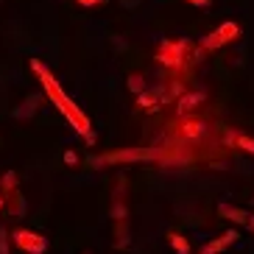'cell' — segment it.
<instances>
[{
    "label": "cell",
    "instance_id": "obj_1",
    "mask_svg": "<svg viewBox=\"0 0 254 254\" xmlns=\"http://www.w3.org/2000/svg\"><path fill=\"white\" fill-rule=\"evenodd\" d=\"M31 70L37 73L39 84H42L45 95L53 101V106H56V109H59V112L64 115V118H67L70 126H73L75 131H78V134H81L84 140H87V142L92 145V142H95V134H92V128H90V118H87V115H84L81 109H78V104H73V101H70V95H67L64 90H62L59 81L53 78V73H51V70H48L39 59H31Z\"/></svg>",
    "mask_w": 254,
    "mask_h": 254
},
{
    "label": "cell",
    "instance_id": "obj_2",
    "mask_svg": "<svg viewBox=\"0 0 254 254\" xmlns=\"http://www.w3.org/2000/svg\"><path fill=\"white\" fill-rule=\"evenodd\" d=\"M131 165V162H159V145H148V148H118L106 151V154H92L87 165L92 168H104V165Z\"/></svg>",
    "mask_w": 254,
    "mask_h": 254
},
{
    "label": "cell",
    "instance_id": "obj_3",
    "mask_svg": "<svg viewBox=\"0 0 254 254\" xmlns=\"http://www.w3.org/2000/svg\"><path fill=\"white\" fill-rule=\"evenodd\" d=\"M112 221H115V249H128V201H126V176L118 179L112 195Z\"/></svg>",
    "mask_w": 254,
    "mask_h": 254
},
{
    "label": "cell",
    "instance_id": "obj_4",
    "mask_svg": "<svg viewBox=\"0 0 254 254\" xmlns=\"http://www.w3.org/2000/svg\"><path fill=\"white\" fill-rule=\"evenodd\" d=\"M187 51H190V42H187V39H168V42L159 45L157 62L165 64V67L179 70L182 64H185V59H187Z\"/></svg>",
    "mask_w": 254,
    "mask_h": 254
},
{
    "label": "cell",
    "instance_id": "obj_5",
    "mask_svg": "<svg viewBox=\"0 0 254 254\" xmlns=\"http://www.w3.org/2000/svg\"><path fill=\"white\" fill-rule=\"evenodd\" d=\"M240 25L238 23H221L212 34H207V37L201 39V48L204 51H218V48L229 45V42H235V39H240Z\"/></svg>",
    "mask_w": 254,
    "mask_h": 254
},
{
    "label": "cell",
    "instance_id": "obj_6",
    "mask_svg": "<svg viewBox=\"0 0 254 254\" xmlns=\"http://www.w3.org/2000/svg\"><path fill=\"white\" fill-rule=\"evenodd\" d=\"M173 131H176L179 140L195 142L207 134V123H204V120H195V118H187V115H179V120L173 123Z\"/></svg>",
    "mask_w": 254,
    "mask_h": 254
},
{
    "label": "cell",
    "instance_id": "obj_7",
    "mask_svg": "<svg viewBox=\"0 0 254 254\" xmlns=\"http://www.w3.org/2000/svg\"><path fill=\"white\" fill-rule=\"evenodd\" d=\"M11 240H14L23 252H28V254H45L48 252V238H42L39 232L14 229V232H11Z\"/></svg>",
    "mask_w": 254,
    "mask_h": 254
},
{
    "label": "cell",
    "instance_id": "obj_8",
    "mask_svg": "<svg viewBox=\"0 0 254 254\" xmlns=\"http://www.w3.org/2000/svg\"><path fill=\"white\" fill-rule=\"evenodd\" d=\"M168 101H173V98L165 87H154V90H145V92L137 95V106H140V109H157V106L168 104Z\"/></svg>",
    "mask_w": 254,
    "mask_h": 254
},
{
    "label": "cell",
    "instance_id": "obj_9",
    "mask_svg": "<svg viewBox=\"0 0 254 254\" xmlns=\"http://www.w3.org/2000/svg\"><path fill=\"white\" fill-rule=\"evenodd\" d=\"M207 101V90H193V92H182L179 98H176V112L179 115H190V112H195L198 106Z\"/></svg>",
    "mask_w": 254,
    "mask_h": 254
},
{
    "label": "cell",
    "instance_id": "obj_10",
    "mask_svg": "<svg viewBox=\"0 0 254 254\" xmlns=\"http://www.w3.org/2000/svg\"><path fill=\"white\" fill-rule=\"evenodd\" d=\"M224 142L232 145V148H240V151H246V154L254 157V137L243 134V131H224Z\"/></svg>",
    "mask_w": 254,
    "mask_h": 254
},
{
    "label": "cell",
    "instance_id": "obj_11",
    "mask_svg": "<svg viewBox=\"0 0 254 254\" xmlns=\"http://www.w3.org/2000/svg\"><path fill=\"white\" fill-rule=\"evenodd\" d=\"M238 238H240L238 232H235V229H229V232H224L221 238L209 240V243H207V246H204V249H201V252H198V254H221V252H224L226 246H232V243H235V240H238Z\"/></svg>",
    "mask_w": 254,
    "mask_h": 254
},
{
    "label": "cell",
    "instance_id": "obj_12",
    "mask_svg": "<svg viewBox=\"0 0 254 254\" xmlns=\"http://www.w3.org/2000/svg\"><path fill=\"white\" fill-rule=\"evenodd\" d=\"M218 212H221V218H226V221H232V224H240V226H246L249 218H252L246 209L232 207V204H218Z\"/></svg>",
    "mask_w": 254,
    "mask_h": 254
},
{
    "label": "cell",
    "instance_id": "obj_13",
    "mask_svg": "<svg viewBox=\"0 0 254 254\" xmlns=\"http://www.w3.org/2000/svg\"><path fill=\"white\" fill-rule=\"evenodd\" d=\"M6 207H8V215L11 218H23L25 215V198L20 190H11L6 193Z\"/></svg>",
    "mask_w": 254,
    "mask_h": 254
},
{
    "label": "cell",
    "instance_id": "obj_14",
    "mask_svg": "<svg viewBox=\"0 0 254 254\" xmlns=\"http://www.w3.org/2000/svg\"><path fill=\"white\" fill-rule=\"evenodd\" d=\"M37 109H39V95H28L23 101V106H17L14 109V120H28Z\"/></svg>",
    "mask_w": 254,
    "mask_h": 254
},
{
    "label": "cell",
    "instance_id": "obj_15",
    "mask_svg": "<svg viewBox=\"0 0 254 254\" xmlns=\"http://www.w3.org/2000/svg\"><path fill=\"white\" fill-rule=\"evenodd\" d=\"M168 240H171L176 254H190V243H187V238H182L179 232H168Z\"/></svg>",
    "mask_w": 254,
    "mask_h": 254
},
{
    "label": "cell",
    "instance_id": "obj_16",
    "mask_svg": "<svg viewBox=\"0 0 254 254\" xmlns=\"http://www.w3.org/2000/svg\"><path fill=\"white\" fill-rule=\"evenodd\" d=\"M128 90H131V92H134V95H140V92H145V90H148V84H145V78H142V75L140 73H131V75H128Z\"/></svg>",
    "mask_w": 254,
    "mask_h": 254
},
{
    "label": "cell",
    "instance_id": "obj_17",
    "mask_svg": "<svg viewBox=\"0 0 254 254\" xmlns=\"http://www.w3.org/2000/svg\"><path fill=\"white\" fill-rule=\"evenodd\" d=\"M11 190H17V173L14 171L3 173V179H0V193L6 195V193H11Z\"/></svg>",
    "mask_w": 254,
    "mask_h": 254
},
{
    "label": "cell",
    "instance_id": "obj_18",
    "mask_svg": "<svg viewBox=\"0 0 254 254\" xmlns=\"http://www.w3.org/2000/svg\"><path fill=\"white\" fill-rule=\"evenodd\" d=\"M0 254H8V232L0 229Z\"/></svg>",
    "mask_w": 254,
    "mask_h": 254
},
{
    "label": "cell",
    "instance_id": "obj_19",
    "mask_svg": "<svg viewBox=\"0 0 254 254\" xmlns=\"http://www.w3.org/2000/svg\"><path fill=\"white\" fill-rule=\"evenodd\" d=\"M75 3H78V6H84V8H92V6H101L104 0H75Z\"/></svg>",
    "mask_w": 254,
    "mask_h": 254
},
{
    "label": "cell",
    "instance_id": "obj_20",
    "mask_svg": "<svg viewBox=\"0 0 254 254\" xmlns=\"http://www.w3.org/2000/svg\"><path fill=\"white\" fill-rule=\"evenodd\" d=\"M190 6H198V8H209L212 6V0H187Z\"/></svg>",
    "mask_w": 254,
    "mask_h": 254
},
{
    "label": "cell",
    "instance_id": "obj_21",
    "mask_svg": "<svg viewBox=\"0 0 254 254\" xmlns=\"http://www.w3.org/2000/svg\"><path fill=\"white\" fill-rule=\"evenodd\" d=\"M64 162H67V165H75V162H78V157H75L73 151H67V154H64Z\"/></svg>",
    "mask_w": 254,
    "mask_h": 254
},
{
    "label": "cell",
    "instance_id": "obj_22",
    "mask_svg": "<svg viewBox=\"0 0 254 254\" xmlns=\"http://www.w3.org/2000/svg\"><path fill=\"white\" fill-rule=\"evenodd\" d=\"M246 229H252V232H254V215L249 218V224H246Z\"/></svg>",
    "mask_w": 254,
    "mask_h": 254
},
{
    "label": "cell",
    "instance_id": "obj_23",
    "mask_svg": "<svg viewBox=\"0 0 254 254\" xmlns=\"http://www.w3.org/2000/svg\"><path fill=\"white\" fill-rule=\"evenodd\" d=\"M123 3H126V6H137V3H140V0H123Z\"/></svg>",
    "mask_w": 254,
    "mask_h": 254
},
{
    "label": "cell",
    "instance_id": "obj_24",
    "mask_svg": "<svg viewBox=\"0 0 254 254\" xmlns=\"http://www.w3.org/2000/svg\"><path fill=\"white\" fill-rule=\"evenodd\" d=\"M6 207V195H0V209Z\"/></svg>",
    "mask_w": 254,
    "mask_h": 254
}]
</instances>
